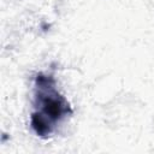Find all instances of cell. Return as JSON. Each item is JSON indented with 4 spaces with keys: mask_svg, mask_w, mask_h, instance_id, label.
<instances>
[{
    "mask_svg": "<svg viewBox=\"0 0 154 154\" xmlns=\"http://www.w3.org/2000/svg\"><path fill=\"white\" fill-rule=\"evenodd\" d=\"M35 111L31 113L30 125L34 132L49 137L58 123L72 114L69 101L55 89V79L51 75L37 73L35 77Z\"/></svg>",
    "mask_w": 154,
    "mask_h": 154,
    "instance_id": "6da1fadb",
    "label": "cell"
}]
</instances>
